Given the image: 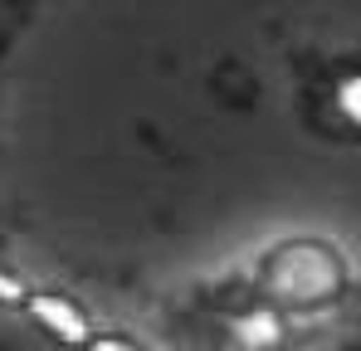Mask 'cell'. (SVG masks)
<instances>
[{
	"label": "cell",
	"mask_w": 361,
	"mask_h": 351,
	"mask_svg": "<svg viewBox=\"0 0 361 351\" xmlns=\"http://www.w3.org/2000/svg\"><path fill=\"white\" fill-rule=\"evenodd\" d=\"M25 307H30V317L49 332V337H59L63 347H88V317L68 302V297H59V292H25Z\"/></svg>",
	"instance_id": "cell-1"
},
{
	"label": "cell",
	"mask_w": 361,
	"mask_h": 351,
	"mask_svg": "<svg viewBox=\"0 0 361 351\" xmlns=\"http://www.w3.org/2000/svg\"><path fill=\"white\" fill-rule=\"evenodd\" d=\"M0 302H25V288L15 273H0Z\"/></svg>",
	"instance_id": "cell-4"
},
{
	"label": "cell",
	"mask_w": 361,
	"mask_h": 351,
	"mask_svg": "<svg viewBox=\"0 0 361 351\" xmlns=\"http://www.w3.org/2000/svg\"><path fill=\"white\" fill-rule=\"evenodd\" d=\"M337 103H342V113L352 117V122H361V73H357V78H347V83L337 88Z\"/></svg>",
	"instance_id": "cell-3"
},
{
	"label": "cell",
	"mask_w": 361,
	"mask_h": 351,
	"mask_svg": "<svg viewBox=\"0 0 361 351\" xmlns=\"http://www.w3.org/2000/svg\"><path fill=\"white\" fill-rule=\"evenodd\" d=\"M235 337H240L249 351H264V347H274V342H279V322H274L269 312H259V317H244L240 327H235Z\"/></svg>",
	"instance_id": "cell-2"
},
{
	"label": "cell",
	"mask_w": 361,
	"mask_h": 351,
	"mask_svg": "<svg viewBox=\"0 0 361 351\" xmlns=\"http://www.w3.org/2000/svg\"><path fill=\"white\" fill-rule=\"evenodd\" d=\"M88 351H137V347L122 337H88Z\"/></svg>",
	"instance_id": "cell-5"
}]
</instances>
